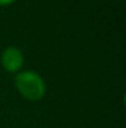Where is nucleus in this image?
Wrapping results in <instances>:
<instances>
[{
	"label": "nucleus",
	"mask_w": 126,
	"mask_h": 128,
	"mask_svg": "<svg viewBox=\"0 0 126 128\" xmlns=\"http://www.w3.org/2000/svg\"><path fill=\"white\" fill-rule=\"evenodd\" d=\"M15 86L19 92L30 101L41 100L44 94V82L40 75L34 71H24L16 75Z\"/></svg>",
	"instance_id": "1"
},
{
	"label": "nucleus",
	"mask_w": 126,
	"mask_h": 128,
	"mask_svg": "<svg viewBox=\"0 0 126 128\" xmlns=\"http://www.w3.org/2000/svg\"><path fill=\"white\" fill-rule=\"evenodd\" d=\"M22 62H24L22 52L15 46L6 47L1 54V64L6 71L14 72V71L20 70L22 66Z\"/></svg>",
	"instance_id": "2"
},
{
	"label": "nucleus",
	"mask_w": 126,
	"mask_h": 128,
	"mask_svg": "<svg viewBox=\"0 0 126 128\" xmlns=\"http://www.w3.org/2000/svg\"><path fill=\"white\" fill-rule=\"evenodd\" d=\"M15 0H0V5H7V4H11Z\"/></svg>",
	"instance_id": "3"
}]
</instances>
